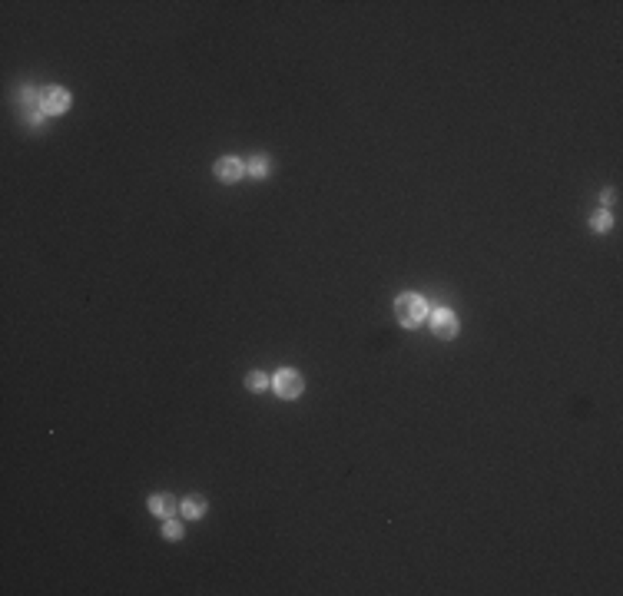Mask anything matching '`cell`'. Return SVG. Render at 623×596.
Returning a JSON list of instances; mask_svg holds the SVG:
<instances>
[{
    "label": "cell",
    "mask_w": 623,
    "mask_h": 596,
    "mask_svg": "<svg viewBox=\"0 0 623 596\" xmlns=\"http://www.w3.org/2000/svg\"><path fill=\"white\" fill-rule=\"evenodd\" d=\"M272 387H275V394L279 398H286V401H292V398H299L302 394V374L295 371V368H282V371H275L272 374Z\"/></svg>",
    "instance_id": "7a4b0ae2"
},
{
    "label": "cell",
    "mask_w": 623,
    "mask_h": 596,
    "mask_svg": "<svg viewBox=\"0 0 623 596\" xmlns=\"http://www.w3.org/2000/svg\"><path fill=\"white\" fill-rule=\"evenodd\" d=\"M428 318H431V331L438 338H455L457 335V315L451 308H435V312H428Z\"/></svg>",
    "instance_id": "3957f363"
},
{
    "label": "cell",
    "mask_w": 623,
    "mask_h": 596,
    "mask_svg": "<svg viewBox=\"0 0 623 596\" xmlns=\"http://www.w3.org/2000/svg\"><path fill=\"white\" fill-rule=\"evenodd\" d=\"M179 510H183L186 520H199V517L206 514V497L193 493V497H186V500H183V507H179Z\"/></svg>",
    "instance_id": "52a82bcc"
},
{
    "label": "cell",
    "mask_w": 623,
    "mask_h": 596,
    "mask_svg": "<svg viewBox=\"0 0 623 596\" xmlns=\"http://www.w3.org/2000/svg\"><path fill=\"white\" fill-rule=\"evenodd\" d=\"M163 536H166V540H179V536H183V523L166 517V523H163Z\"/></svg>",
    "instance_id": "30bf717a"
},
{
    "label": "cell",
    "mask_w": 623,
    "mask_h": 596,
    "mask_svg": "<svg viewBox=\"0 0 623 596\" xmlns=\"http://www.w3.org/2000/svg\"><path fill=\"white\" fill-rule=\"evenodd\" d=\"M590 225L597 229V232H607L610 225H613V216H610V212H597V216L590 219Z\"/></svg>",
    "instance_id": "8fae6325"
},
{
    "label": "cell",
    "mask_w": 623,
    "mask_h": 596,
    "mask_svg": "<svg viewBox=\"0 0 623 596\" xmlns=\"http://www.w3.org/2000/svg\"><path fill=\"white\" fill-rule=\"evenodd\" d=\"M67 106H70V93L63 87H46L44 96H40V113H50V116H57V113H67Z\"/></svg>",
    "instance_id": "277c9868"
},
{
    "label": "cell",
    "mask_w": 623,
    "mask_h": 596,
    "mask_svg": "<svg viewBox=\"0 0 623 596\" xmlns=\"http://www.w3.org/2000/svg\"><path fill=\"white\" fill-rule=\"evenodd\" d=\"M395 318H398V325L418 328L428 318V301L421 295H411V292L398 295V301H395Z\"/></svg>",
    "instance_id": "6da1fadb"
},
{
    "label": "cell",
    "mask_w": 623,
    "mask_h": 596,
    "mask_svg": "<svg viewBox=\"0 0 623 596\" xmlns=\"http://www.w3.org/2000/svg\"><path fill=\"white\" fill-rule=\"evenodd\" d=\"M213 173L219 182H239V179L245 176V163L236 159V156H222V159H216Z\"/></svg>",
    "instance_id": "5b68a950"
},
{
    "label": "cell",
    "mask_w": 623,
    "mask_h": 596,
    "mask_svg": "<svg viewBox=\"0 0 623 596\" xmlns=\"http://www.w3.org/2000/svg\"><path fill=\"white\" fill-rule=\"evenodd\" d=\"M146 504H150V510L156 514V517H163V520H166V517H173V514L179 510V500H176L173 493H152Z\"/></svg>",
    "instance_id": "8992f818"
},
{
    "label": "cell",
    "mask_w": 623,
    "mask_h": 596,
    "mask_svg": "<svg viewBox=\"0 0 623 596\" xmlns=\"http://www.w3.org/2000/svg\"><path fill=\"white\" fill-rule=\"evenodd\" d=\"M245 387H249V391H265V387H269V374L249 371L245 374Z\"/></svg>",
    "instance_id": "ba28073f"
},
{
    "label": "cell",
    "mask_w": 623,
    "mask_h": 596,
    "mask_svg": "<svg viewBox=\"0 0 623 596\" xmlns=\"http://www.w3.org/2000/svg\"><path fill=\"white\" fill-rule=\"evenodd\" d=\"M245 173H252V176H265V173H269V159H265V156L249 159V163H245Z\"/></svg>",
    "instance_id": "9c48e42d"
}]
</instances>
